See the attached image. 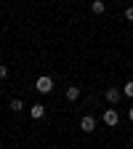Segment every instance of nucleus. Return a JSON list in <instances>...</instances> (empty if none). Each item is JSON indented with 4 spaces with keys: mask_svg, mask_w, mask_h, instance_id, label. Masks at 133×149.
<instances>
[{
    "mask_svg": "<svg viewBox=\"0 0 133 149\" xmlns=\"http://www.w3.org/2000/svg\"><path fill=\"white\" fill-rule=\"evenodd\" d=\"M104 8H107V6L101 3V0H93V3H91V11H93V13H99V16L104 13Z\"/></svg>",
    "mask_w": 133,
    "mask_h": 149,
    "instance_id": "obj_7",
    "label": "nucleus"
},
{
    "mask_svg": "<svg viewBox=\"0 0 133 149\" xmlns=\"http://www.w3.org/2000/svg\"><path fill=\"white\" fill-rule=\"evenodd\" d=\"M128 120H130V123H133V107H130V109H128Z\"/></svg>",
    "mask_w": 133,
    "mask_h": 149,
    "instance_id": "obj_12",
    "label": "nucleus"
},
{
    "mask_svg": "<svg viewBox=\"0 0 133 149\" xmlns=\"http://www.w3.org/2000/svg\"><path fill=\"white\" fill-rule=\"evenodd\" d=\"M29 115H32L35 120H40V117L45 115V107H43V104H32V107H29Z\"/></svg>",
    "mask_w": 133,
    "mask_h": 149,
    "instance_id": "obj_5",
    "label": "nucleus"
},
{
    "mask_svg": "<svg viewBox=\"0 0 133 149\" xmlns=\"http://www.w3.org/2000/svg\"><path fill=\"white\" fill-rule=\"evenodd\" d=\"M123 93H125V96H128V99H133V80H130V83H125V88H123Z\"/></svg>",
    "mask_w": 133,
    "mask_h": 149,
    "instance_id": "obj_9",
    "label": "nucleus"
},
{
    "mask_svg": "<svg viewBox=\"0 0 133 149\" xmlns=\"http://www.w3.org/2000/svg\"><path fill=\"white\" fill-rule=\"evenodd\" d=\"M104 96H107V101H109V104H117V101H120V96H123V91H117V88H107Z\"/></svg>",
    "mask_w": 133,
    "mask_h": 149,
    "instance_id": "obj_4",
    "label": "nucleus"
},
{
    "mask_svg": "<svg viewBox=\"0 0 133 149\" xmlns=\"http://www.w3.org/2000/svg\"><path fill=\"white\" fill-rule=\"evenodd\" d=\"M93 128H96V120H93L91 115H85L80 120V130H83V133H93Z\"/></svg>",
    "mask_w": 133,
    "mask_h": 149,
    "instance_id": "obj_2",
    "label": "nucleus"
},
{
    "mask_svg": "<svg viewBox=\"0 0 133 149\" xmlns=\"http://www.w3.org/2000/svg\"><path fill=\"white\" fill-rule=\"evenodd\" d=\"M104 123H107L109 128H115V125L120 123V117H117V112H115V109H107V112H104Z\"/></svg>",
    "mask_w": 133,
    "mask_h": 149,
    "instance_id": "obj_3",
    "label": "nucleus"
},
{
    "mask_svg": "<svg viewBox=\"0 0 133 149\" xmlns=\"http://www.w3.org/2000/svg\"><path fill=\"white\" fill-rule=\"evenodd\" d=\"M35 88H37V93H51L53 91V80L48 77V74H43V77H37Z\"/></svg>",
    "mask_w": 133,
    "mask_h": 149,
    "instance_id": "obj_1",
    "label": "nucleus"
},
{
    "mask_svg": "<svg viewBox=\"0 0 133 149\" xmlns=\"http://www.w3.org/2000/svg\"><path fill=\"white\" fill-rule=\"evenodd\" d=\"M80 99V88L77 85H69L67 88V101H77Z\"/></svg>",
    "mask_w": 133,
    "mask_h": 149,
    "instance_id": "obj_6",
    "label": "nucleus"
},
{
    "mask_svg": "<svg viewBox=\"0 0 133 149\" xmlns=\"http://www.w3.org/2000/svg\"><path fill=\"white\" fill-rule=\"evenodd\" d=\"M125 19H128V22H133V6H130V8H125Z\"/></svg>",
    "mask_w": 133,
    "mask_h": 149,
    "instance_id": "obj_10",
    "label": "nucleus"
},
{
    "mask_svg": "<svg viewBox=\"0 0 133 149\" xmlns=\"http://www.w3.org/2000/svg\"><path fill=\"white\" fill-rule=\"evenodd\" d=\"M3 77H8V67H3V64H0V80H3Z\"/></svg>",
    "mask_w": 133,
    "mask_h": 149,
    "instance_id": "obj_11",
    "label": "nucleus"
},
{
    "mask_svg": "<svg viewBox=\"0 0 133 149\" xmlns=\"http://www.w3.org/2000/svg\"><path fill=\"white\" fill-rule=\"evenodd\" d=\"M8 107H11V112H22V109H24V101H22V99H13Z\"/></svg>",
    "mask_w": 133,
    "mask_h": 149,
    "instance_id": "obj_8",
    "label": "nucleus"
}]
</instances>
